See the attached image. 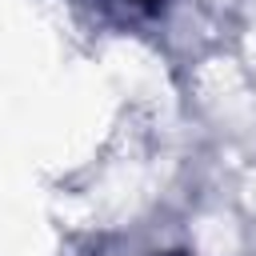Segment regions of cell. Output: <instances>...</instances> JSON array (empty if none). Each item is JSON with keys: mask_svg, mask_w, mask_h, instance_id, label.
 <instances>
[{"mask_svg": "<svg viewBox=\"0 0 256 256\" xmlns=\"http://www.w3.org/2000/svg\"><path fill=\"white\" fill-rule=\"evenodd\" d=\"M168 256H184V252H168Z\"/></svg>", "mask_w": 256, "mask_h": 256, "instance_id": "1", "label": "cell"}, {"mask_svg": "<svg viewBox=\"0 0 256 256\" xmlns=\"http://www.w3.org/2000/svg\"><path fill=\"white\" fill-rule=\"evenodd\" d=\"M144 4H152V0H144Z\"/></svg>", "mask_w": 256, "mask_h": 256, "instance_id": "2", "label": "cell"}]
</instances>
